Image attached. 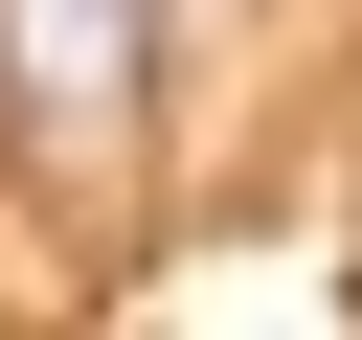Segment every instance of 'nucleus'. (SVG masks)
I'll list each match as a JSON object with an SVG mask.
<instances>
[{
	"label": "nucleus",
	"instance_id": "1",
	"mask_svg": "<svg viewBox=\"0 0 362 340\" xmlns=\"http://www.w3.org/2000/svg\"><path fill=\"white\" fill-rule=\"evenodd\" d=\"M136 91H158V0H0V113H23L68 181L136 159Z\"/></svg>",
	"mask_w": 362,
	"mask_h": 340
}]
</instances>
